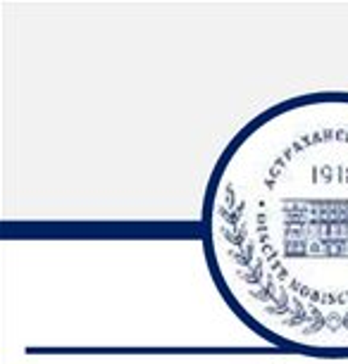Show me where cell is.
Here are the masks:
<instances>
[{"label": "cell", "instance_id": "obj_1", "mask_svg": "<svg viewBox=\"0 0 348 364\" xmlns=\"http://www.w3.org/2000/svg\"><path fill=\"white\" fill-rule=\"evenodd\" d=\"M201 236L217 293L251 331L348 355V93L253 117L215 162Z\"/></svg>", "mask_w": 348, "mask_h": 364}]
</instances>
